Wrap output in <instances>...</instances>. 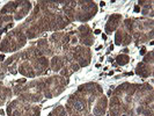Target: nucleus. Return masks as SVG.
<instances>
[{"instance_id": "nucleus-22", "label": "nucleus", "mask_w": 154, "mask_h": 116, "mask_svg": "<svg viewBox=\"0 0 154 116\" xmlns=\"http://www.w3.org/2000/svg\"><path fill=\"white\" fill-rule=\"evenodd\" d=\"M49 116H69V115H67V113H66L64 106H57V107H54L51 110V113L49 114Z\"/></svg>"}, {"instance_id": "nucleus-24", "label": "nucleus", "mask_w": 154, "mask_h": 116, "mask_svg": "<svg viewBox=\"0 0 154 116\" xmlns=\"http://www.w3.org/2000/svg\"><path fill=\"white\" fill-rule=\"evenodd\" d=\"M145 54H146V46H143L140 49V55H145Z\"/></svg>"}, {"instance_id": "nucleus-13", "label": "nucleus", "mask_w": 154, "mask_h": 116, "mask_svg": "<svg viewBox=\"0 0 154 116\" xmlns=\"http://www.w3.org/2000/svg\"><path fill=\"white\" fill-rule=\"evenodd\" d=\"M72 57H73V61L77 62L80 67H86L91 64V61H92V50L88 46L78 44L73 46Z\"/></svg>"}, {"instance_id": "nucleus-15", "label": "nucleus", "mask_w": 154, "mask_h": 116, "mask_svg": "<svg viewBox=\"0 0 154 116\" xmlns=\"http://www.w3.org/2000/svg\"><path fill=\"white\" fill-rule=\"evenodd\" d=\"M133 41L132 39V36L130 34V30L126 26V23L122 21V23L119 24V27L117 28L115 34V44L116 45H129L131 44V42Z\"/></svg>"}, {"instance_id": "nucleus-31", "label": "nucleus", "mask_w": 154, "mask_h": 116, "mask_svg": "<svg viewBox=\"0 0 154 116\" xmlns=\"http://www.w3.org/2000/svg\"><path fill=\"white\" fill-rule=\"evenodd\" d=\"M112 49H114V45H110V48H109V52H110Z\"/></svg>"}, {"instance_id": "nucleus-12", "label": "nucleus", "mask_w": 154, "mask_h": 116, "mask_svg": "<svg viewBox=\"0 0 154 116\" xmlns=\"http://www.w3.org/2000/svg\"><path fill=\"white\" fill-rule=\"evenodd\" d=\"M153 63H154V52L149 51L144 55V59L140 63H138L136 67V74L139 77L149 78L153 76Z\"/></svg>"}, {"instance_id": "nucleus-16", "label": "nucleus", "mask_w": 154, "mask_h": 116, "mask_svg": "<svg viewBox=\"0 0 154 116\" xmlns=\"http://www.w3.org/2000/svg\"><path fill=\"white\" fill-rule=\"evenodd\" d=\"M123 21V16L122 14H118V13H115V14H111L109 16V19L107 20V23L104 26V30L108 35H111L114 31L117 30V28L119 27V24Z\"/></svg>"}, {"instance_id": "nucleus-14", "label": "nucleus", "mask_w": 154, "mask_h": 116, "mask_svg": "<svg viewBox=\"0 0 154 116\" xmlns=\"http://www.w3.org/2000/svg\"><path fill=\"white\" fill-rule=\"evenodd\" d=\"M75 36L78 39V43L80 45L89 48L94 44V31L87 23H84L78 27L75 30Z\"/></svg>"}, {"instance_id": "nucleus-18", "label": "nucleus", "mask_w": 154, "mask_h": 116, "mask_svg": "<svg viewBox=\"0 0 154 116\" xmlns=\"http://www.w3.org/2000/svg\"><path fill=\"white\" fill-rule=\"evenodd\" d=\"M66 58L64 57L63 54H58V55H54V57H51L50 59V70L54 71V72H58L66 65Z\"/></svg>"}, {"instance_id": "nucleus-23", "label": "nucleus", "mask_w": 154, "mask_h": 116, "mask_svg": "<svg viewBox=\"0 0 154 116\" xmlns=\"http://www.w3.org/2000/svg\"><path fill=\"white\" fill-rule=\"evenodd\" d=\"M115 61H116V63H117L118 65H121V66H124V65H126L128 63L130 62V57H129V55L119 54L118 56H116Z\"/></svg>"}, {"instance_id": "nucleus-6", "label": "nucleus", "mask_w": 154, "mask_h": 116, "mask_svg": "<svg viewBox=\"0 0 154 116\" xmlns=\"http://www.w3.org/2000/svg\"><path fill=\"white\" fill-rule=\"evenodd\" d=\"M27 36L20 26L6 33V35L0 39V52H17L27 44Z\"/></svg>"}, {"instance_id": "nucleus-4", "label": "nucleus", "mask_w": 154, "mask_h": 116, "mask_svg": "<svg viewBox=\"0 0 154 116\" xmlns=\"http://www.w3.org/2000/svg\"><path fill=\"white\" fill-rule=\"evenodd\" d=\"M13 94L17 99L27 101L29 103H37L43 100V78L34 79L24 84H15L13 86Z\"/></svg>"}, {"instance_id": "nucleus-8", "label": "nucleus", "mask_w": 154, "mask_h": 116, "mask_svg": "<svg viewBox=\"0 0 154 116\" xmlns=\"http://www.w3.org/2000/svg\"><path fill=\"white\" fill-rule=\"evenodd\" d=\"M30 11H32V2L28 0L20 1H9L0 9V14L12 15L14 21L23 20L27 15H29Z\"/></svg>"}, {"instance_id": "nucleus-9", "label": "nucleus", "mask_w": 154, "mask_h": 116, "mask_svg": "<svg viewBox=\"0 0 154 116\" xmlns=\"http://www.w3.org/2000/svg\"><path fill=\"white\" fill-rule=\"evenodd\" d=\"M6 113L8 116H39L41 107L27 101L15 99L8 103Z\"/></svg>"}, {"instance_id": "nucleus-2", "label": "nucleus", "mask_w": 154, "mask_h": 116, "mask_svg": "<svg viewBox=\"0 0 154 116\" xmlns=\"http://www.w3.org/2000/svg\"><path fill=\"white\" fill-rule=\"evenodd\" d=\"M103 88L100 84L89 81L78 87L67 99L65 110L69 116H94L93 110L97 100L103 95Z\"/></svg>"}, {"instance_id": "nucleus-5", "label": "nucleus", "mask_w": 154, "mask_h": 116, "mask_svg": "<svg viewBox=\"0 0 154 116\" xmlns=\"http://www.w3.org/2000/svg\"><path fill=\"white\" fill-rule=\"evenodd\" d=\"M126 23L132 39L136 42V44L139 43H146L149 39H153V20L141 17V19H126L124 20Z\"/></svg>"}, {"instance_id": "nucleus-1", "label": "nucleus", "mask_w": 154, "mask_h": 116, "mask_svg": "<svg viewBox=\"0 0 154 116\" xmlns=\"http://www.w3.org/2000/svg\"><path fill=\"white\" fill-rule=\"evenodd\" d=\"M69 23L62 11V1H38L20 27L27 39H35L48 31L63 30Z\"/></svg>"}, {"instance_id": "nucleus-7", "label": "nucleus", "mask_w": 154, "mask_h": 116, "mask_svg": "<svg viewBox=\"0 0 154 116\" xmlns=\"http://www.w3.org/2000/svg\"><path fill=\"white\" fill-rule=\"evenodd\" d=\"M67 85H69V79H65L59 74L43 78V96L45 99L56 98L65 91Z\"/></svg>"}, {"instance_id": "nucleus-25", "label": "nucleus", "mask_w": 154, "mask_h": 116, "mask_svg": "<svg viewBox=\"0 0 154 116\" xmlns=\"http://www.w3.org/2000/svg\"><path fill=\"white\" fill-rule=\"evenodd\" d=\"M100 33H101L100 29H96V30L94 31V35H97V34H100Z\"/></svg>"}, {"instance_id": "nucleus-29", "label": "nucleus", "mask_w": 154, "mask_h": 116, "mask_svg": "<svg viewBox=\"0 0 154 116\" xmlns=\"http://www.w3.org/2000/svg\"><path fill=\"white\" fill-rule=\"evenodd\" d=\"M4 114H5V111L2 109H0V115H4Z\"/></svg>"}, {"instance_id": "nucleus-20", "label": "nucleus", "mask_w": 154, "mask_h": 116, "mask_svg": "<svg viewBox=\"0 0 154 116\" xmlns=\"http://www.w3.org/2000/svg\"><path fill=\"white\" fill-rule=\"evenodd\" d=\"M12 96H13L12 88L6 86H0V107L6 105L8 101H11Z\"/></svg>"}, {"instance_id": "nucleus-26", "label": "nucleus", "mask_w": 154, "mask_h": 116, "mask_svg": "<svg viewBox=\"0 0 154 116\" xmlns=\"http://www.w3.org/2000/svg\"><path fill=\"white\" fill-rule=\"evenodd\" d=\"M4 58H5V56H4V55H0V62H2Z\"/></svg>"}, {"instance_id": "nucleus-21", "label": "nucleus", "mask_w": 154, "mask_h": 116, "mask_svg": "<svg viewBox=\"0 0 154 116\" xmlns=\"http://www.w3.org/2000/svg\"><path fill=\"white\" fill-rule=\"evenodd\" d=\"M139 7H141V14L144 16H153V1H139Z\"/></svg>"}, {"instance_id": "nucleus-30", "label": "nucleus", "mask_w": 154, "mask_h": 116, "mask_svg": "<svg viewBox=\"0 0 154 116\" xmlns=\"http://www.w3.org/2000/svg\"><path fill=\"white\" fill-rule=\"evenodd\" d=\"M100 5H101V6H104V5H106V2H104V1H101Z\"/></svg>"}, {"instance_id": "nucleus-17", "label": "nucleus", "mask_w": 154, "mask_h": 116, "mask_svg": "<svg viewBox=\"0 0 154 116\" xmlns=\"http://www.w3.org/2000/svg\"><path fill=\"white\" fill-rule=\"evenodd\" d=\"M35 44H36V48H37L41 56H44L46 58H51L54 56V51L50 46V43L46 39H39L37 42H35Z\"/></svg>"}, {"instance_id": "nucleus-10", "label": "nucleus", "mask_w": 154, "mask_h": 116, "mask_svg": "<svg viewBox=\"0 0 154 116\" xmlns=\"http://www.w3.org/2000/svg\"><path fill=\"white\" fill-rule=\"evenodd\" d=\"M99 12V6L95 1L79 0L74 8V21L86 23L91 21Z\"/></svg>"}, {"instance_id": "nucleus-19", "label": "nucleus", "mask_w": 154, "mask_h": 116, "mask_svg": "<svg viewBox=\"0 0 154 116\" xmlns=\"http://www.w3.org/2000/svg\"><path fill=\"white\" fill-rule=\"evenodd\" d=\"M80 70V66L78 65L77 62H74V61H69V62L66 63V65L63 67L59 72V76H62V77H64L65 79H69L74 72H77V71H79Z\"/></svg>"}, {"instance_id": "nucleus-32", "label": "nucleus", "mask_w": 154, "mask_h": 116, "mask_svg": "<svg viewBox=\"0 0 154 116\" xmlns=\"http://www.w3.org/2000/svg\"><path fill=\"white\" fill-rule=\"evenodd\" d=\"M102 46H103V45H99V46H97V48H96V50H100V49H101V48H102Z\"/></svg>"}, {"instance_id": "nucleus-28", "label": "nucleus", "mask_w": 154, "mask_h": 116, "mask_svg": "<svg viewBox=\"0 0 154 116\" xmlns=\"http://www.w3.org/2000/svg\"><path fill=\"white\" fill-rule=\"evenodd\" d=\"M102 39L106 41V39H107V35H106V34H103V35H102Z\"/></svg>"}, {"instance_id": "nucleus-3", "label": "nucleus", "mask_w": 154, "mask_h": 116, "mask_svg": "<svg viewBox=\"0 0 154 116\" xmlns=\"http://www.w3.org/2000/svg\"><path fill=\"white\" fill-rule=\"evenodd\" d=\"M49 70H50V59L44 56H41L39 54L34 55L29 58L21 61L17 67L20 74L30 79L45 74Z\"/></svg>"}, {"instance_id": "nucleus-27", "label": "nucleus", "mask_w": 154, "mask_h": 116, "mask_svg": "<svg viewBox=\"0 0 154 116\" xmlns=\"http://www.w3.org/2000/svg\"><path fill=\"white\" fill-rule=\"evenodd\" d=\"M140 11V7L139 6H136V8H134V12H139Z\"/></svg>"}, {"instance_id": "nucleus-11", "label": "nucleus", "mask_w": 154, "mask_h": 116, "mask_svg": "<svg viewBox=\"0 0 154 116\" xmlns=\"http://www.w3.org/2000/svg\"><path fill=\"white\" fill-rule=\"evenodd\" d=\"M72 33H73V31H69V33L56 31V33H52V34H51V36L49 37L48 41H49L50 46H51V49H52V51H54V55L60 54L63 46L69 44Z\"/></svg>"}]
</instances>
